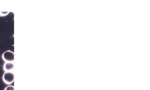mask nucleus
<instances>
[{"label": "nucleus", "instance_id": "obj_1", "mask_svg": "<svg viewBox=\"0 0 150 90\" xmlns=\"http://www.w3.org/2000/svg\"><path fill=\"white\" fill-rule=\"evenodd\" d=\"M2 80L7 85L11 84L14 81V72H5L2 76Z\"/></svg>", "mask_w": 150, "mask_h": 90}, {"label": "nucleus", "instance_id": "obj_2", "mask_svg": "<svg viewBox=\"0 0 150 90\" xmlns=\"http://www.w3.org/2000/svg\"><path fill=\"white\" fill-rule=\"evenodd\" d=\"M2 59L5 62H14V53L10 50L5 52L2 54Z\"/></svg>", "mask_w": 150, "mask_h": 90}, {"label": "nucleus", "instance_id": "obj_3", "mask_svg": "<svg viewBox=\"0 0 150 90\" xmlns=\"http://www.w3.org/2000/svg\"><path fill=\"white\" fill-rule=\"evenodd\" d=\"M5 72H13L14 71V62H5L4 65Z\"/></svg>", "mask_w": 150, "mask_h": 90}, {"label": "nucleus", "instance_id": "obj_4", "mask_svg": "<svg viewBox=\"0 0 150 90\" xmlns=\"http://www.w3.org/2000/svg\"><path fill=\"white\" fill-rule=\"evenodd\" d=\"M9 13V12H0V16H7Z\"/></svg>", "mask_w": 150, "mask_h": 90}, {"label": "nucleus", "instance_id": "obj_5", "mask_svg": "<svg viewBox=\"0 0 150 90\" xmlns=\"http://www.w3.org/2000/svg\"><path fill=\"white\" fill-rule=\"evenodd\" d=\"M4 90H14V87L13 86H8L5 88Z\"/></svg>", "mask_w": 150, "mask_h": 90}]
</instances>
